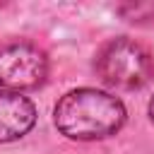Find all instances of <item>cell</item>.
Wrapping results in <instances>:
<instances>
[{"mask_svg":"<svg viewBox=\"0 0 154 154\" xmlns=\"http://www.w3.org/2000/svg\"><path fill=\"white\" fill-rule=\"evenodd\" d=\"M53 116L58 130L65 137L91 142V140H106L123 128L125 106L118 96L108 91L82 87L67 91L58 101Z\"/></svg>","mask_w":154,"mask_h":154,"instance_id":"obj_1","label":"cell"},{"mask_svg":"<svg viewBox=\"0 0 154 154\" xmlns=\"http://www.w3.org/2000/svg\"><path fill=\"white\" fill-rule=\"evenodd\" d=\"M96 72L113 89H140L154 75V60L132 38H111L96 51Z\"/></svg>","mask_w":154,"mask_h":154,"instance_id":"obj_2","label":"cell"},{"mask_svg":"<svg viewBox=\"0 0 154 154\" xmlns=\"http://www.w3.org/2000/svg\"><path fill=\"white\" fill-rule=\"evenodd\" d=\"M48 75L46 53L31 41L12 38L0 43V89L26 91L43 84Z\"/></svg>","mask_w":154,"mask_h":154,"instance_id":"obj_3","label":"cell"},{"mask_svg":"<svg viewBox=\"0 0 154 154\" xmlns=\"http://www.w3.org/2000/svg\"><path fill=\"white\" fill-rule=\"evenodd\" d=\"M34 123H36L34 103L17 91L0 89V144L24 137L34 128Z\"/></svg>","mask_w":154,"mask_h":154,"instance_id":"obj_4","label":"cell"},{"mask_svg":"<svg viewBox=\"0 0 154 154\" xmlns=\"http://www.w3.org/2000/svg\"><path fill=\"white\" fill-rule=\"evenodd\" d=\"M149 118L154 120V96H152V101H149Z\"/></svg>","mask_w":154,"mask_h":154,"instance_id":"obj_5","label":"cell"}]
</instances>
